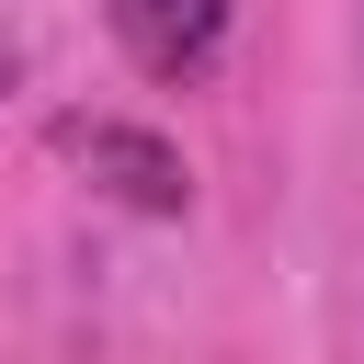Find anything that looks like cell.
Returning a JSON list of instances; mask_svg holds the SVG:
<instances>
[{"instance_id":"6da1fadb","label":"cell","mask_w":364,"mask_h":364,"mask_svg":"<svg viewBox=\"0 0 364 364\" xmlns=\"http://www.w3.org/2000/svg\"><path fill=\"white\" fill-rule=\"evenodd\" d=\"M57 159H68L91 193L136 205V216H182V205H193L182 148H171V136H148V125H114V114H57Z\"/></svg>"},{"instance_id":"7a4b0ae2","label":"cell","mask_w":364,"mask_h":364,"mask_svg":"<svg viewBox=\"0 0 364 364\" xmlns=\"http://www.w3.org/2000/svg\"><path fill=\"white\" fill-rule=\"evenodd\" d=\"M102 23L148 80H205L228 46V0H102Z\"/></svg>"}]
</instances>
